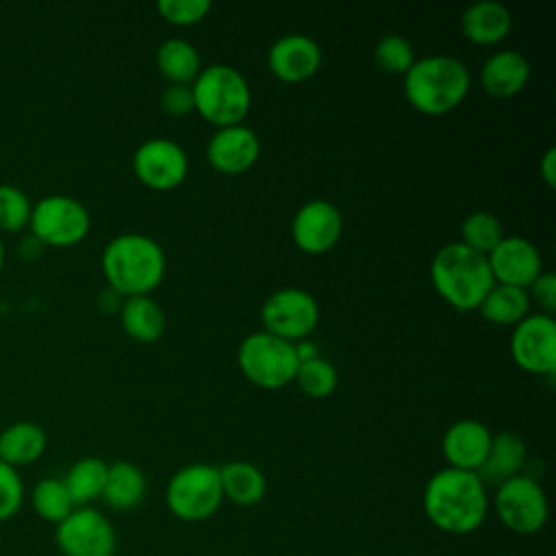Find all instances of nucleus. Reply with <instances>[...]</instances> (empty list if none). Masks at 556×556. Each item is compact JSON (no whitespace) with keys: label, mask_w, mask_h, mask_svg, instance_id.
I'll list each match as a JSON object with an SVG mask.
<instances>
[{"label":"nucleus","mask_w":556,"mask_h":556,"mask_svg":"<svg viewBox=\"0 0 556 556\" xmlns=\"http://www.w3.org/2000/svg\"><path fill=\"white\" fill-rule=\"evenodd\" d=\"M424 513L447 534H469L489 513L486 484L476 471L445 467L426 482Z\"/></svg>","instance_id":"f257e3e1"},{"label":"nucleus","mask_w":556,"mask_h":556,"mask_svg":"<svg viewBox=\"0 0 556 556\" xmlns=\"http://www.w3.org/2000/svg\"><path fill=\"white\" fill-rule=\"evenodd\" d=\"M102 271L119 295H148L165 276V252L148 235L124 232L111 239L102 252Z\"/></svg>","instance_id":"f03ea898"},{"label":"nucleus","mask_w":556,"mask_h":556,"mask_svg":"<svg viewBox=\"0 0 556 556\" xmlns=\"http://www.w3.org/2000/svg\"><path fill=\"white\" fill-rule=\"evenodd\" d=\"M471 76L467 65L450 54L417 59L404 74V96L424 115H445L469 93Z\"/></svg>","instance_id":"7ed1b4c3"},{"label":"nucleus","mask_w":556,"mask_h":556,"mask_svg":"<svg viewBox=\"0 0 556 556\" xmlns=\"http://www.w3.org/2000/svg\"><path fill=\"white\" fill-rule=\"evenodd\" d=\"M430 280L441 300L458 311L478 308L495 285L486 256L460 241L445 243L437 250L430 263Z\"/></svg>","instance_id":"20e7f679"},{"label":"nucleus","mask_w":556,"mask_h":556,"mask_svg":"<svg viewBox=\"0 0 556 556\" xmlns=\"http://www.w3.org/2000/svg\"><path fill=\"white\" fill-rule=\"evenodd\" d=\"M191 93L193 111L217 128L243 124L252 106V91L245 76L226 63L202 67L191 83Z\"/></svg>","instance_id":"39448f33"},{"label":"nucleus","mask_w":556,"mask_h":556,"mask_svg":"<svg viewBox=\"0 0 556 556\" xmlns=\"http://www.w3.org/2000/svg\"><path fill=\"white\" fill-rule=\"evenodd\" d=\"M237 365L254 387L274 391L293 382L300 361L293 343L258 330L239 343Z\"/></svg>","instance_id":"423d86ee"},{"label":"nucleus","mask_w":556,"mask_h":556,"mask_svg":"<svg viewBox=\"0 0 556 556\" xmlns=\"http://www.w3.org/2000/svg\"><path fill=\"white\" fill-rule=\"evenodd\" d=\"M224 502L219 469L206 463L180 467L167 482L165 504L182 521H202L217 513Z\"/></svg>","instance_id":"0eeeda50"},{"label":"nucleus","mask_w":556,"mask_h":556,"mask_svg":"<svg viewBox=\"0 0 556 556\" xmlns=\"http://www.w3.org/2000/svg\"><path fill=\"white\" fill-rule=\"evenodd\" d=\"M28 226L33 230V237L41 241V245L70 248L87 237L91 228V217L87 206L76 198L54 193L41 198L33 206Z\"/></svg>","instance_id":"6e6552de"},{"label":"nucleus","mask_w":556,"mask_h":556,"mask_svg":"<svg viewBox=\"0 0 556 556\" xmlns=\"http://www.w3.org/2000/svg\"><path fill=\"white\" fill-rule=\"evenodd\" d=\"M493 506L497 519L515 534H536L549 513L543 486L526 473L497 484Z\"/></svg>","instance_id":"1a4fd4ad"},{"label":"nucleus","mask_w":556,"mask_h":556,"mask_svg":"<svg viewBox=\"0 0 556 556\" xmlns=\"http://www.w3.org/2000/svg\"><path fill=\"white\" fill-rule=\"evenodd\" d=\"M317 321V300L308 291L298 287H285L274 291L261 306L263 330L289 343L306 339L315 330Z\"/></svg>","instance_id":"9d476101"},{"label":"nucleus","mask_w":556,"mask_h":556,"mask_svg":"<svg viewBox=\"0 0 556 556\" xmlns=\"http://www.w3.org/2000/svg\"><path fill=\"white\" fill-rule=\"evenodd\" d=\"M510 356L528 374L554 376L556 371V321L545 313H528L510 332Z\"/></svg>","instance_id":"9b49d317"},{"label":"nucleus","mask_w":556,"mask_h":556,"mask_svg":"<svg viewBox=\"0 0 556 556\" xmlns=\"http://www.w3.org/2000/svg\"><path fill=\"white\" fill-rule=\"evenodd\" d=\"M63 556H113L115 530L111 521L91 506L74 508L54 532Z\"/></svg>","instance_id":"f8f14e48"},{"label":"nucleus","mask_w":556,"mask_h":556,"mask_svg":"<svg viewBox=\"0 0 556 556\" xmlns=\"http://www.w3.org/2000/svg\"><path fill=\"white\" fill-rule=\"evenodd\" d=\"M132 172L146 187L154 191H169L187 178L189 159L176 141L167 137H152L135 150Z\"/></svg>","instance_id":"ddd939ff"},{"label":"nucleus","mask_w":556,"mask_h":556,"mask_svg":"<svg viewBox=\"0 0 556 556\" xmlns=\"http://www.w3.org/2000/svg\"><path fill=\"white\" fill-rule=\"evenodd\" d=\"M343 232L341 211L328 200L304 202L291 222L293 243L306 254H324L332 250Z\"/></svg>","instance_id":"4468645a"},{"label":"nucleus","mask_w":556,"mask_h":556,"mask_svg":"<svg viewBox=\"0 0 556 556\" xmlns=\"http://www.w3.org/2000/svg\"><path fill=\"white\" fill-rule=\"evenodd\" d=\"M491 276L497 285L528 289L543 271V258L539 248L517 235H504L502 241L486 254Z\"/></svg>","instance_id":"2eb2a0df"},{"label":"nucleus","mask_w":556,"mask_h":556,"mask_svg":"<svg viewBox=\"0 0 556 556\" xmlns=\"http://www.w3.org/2000/svg\"><path fill=\"white\" fill-rule=\"evenodd\" d=\"M258 156L261 139L245 124L217 128L206 143V161L219 174H243L258 161Z\"/></svg>","instance_id":"dca6fc26"},{"label":"nucleus","mask_w":556,"mask_h":556,"mask_svg":"<svg viewBox=\"0 0 556 556\" xmlns=\"http://www.w3.org/2000/svg\"><path fill=\"white\" fill-rule=\"evenodd\" d=\"M269 72L282 83H302L317 74L321 65L319 43L302 33L278 37L267 52Z\"/></svg>","instance_id":"f3484780"},{"label":"nucleus","mask_w":556,"mask_h":556,"mask_svg":"<svg viewBox=\"0 0 556 556\" xmlns=\"http://www.w3.org/2000/svg\"><path fill=\"white\" fill-rule=\"evenodd\" d=\"M491 437V430L478 419L454 421L441 439V452L447 467L478 471L489 454Z\"/></svg>","instance_id":"a211bd4d"},{"label":"nucleus","mask_w":556,"mask_h":556,"mask_svg":"<svg viewBox=\"0 0 556 556\" xmlns=\"http://www.w3.org/2000/svg\"><path fill=\"white\" fill-rule=\"evenodd\" d=\"M530 80V63L528 59L513 50L493 52L480 67V85L493 98H510L517 96Z\"/></svg>","instance_id":"6ab92c4d"},{"label":"nucleus","mask_w":556,"mask_h":556,"mask_svg":"<svg viewBox=\"0 0 556 556\" xmlns=\"http://www.w3.org/2000/svg\"><path fill=\"white\" fill-rule=\"evenodd\" d=\"M510 28H513L510 9L497 0L473 2L460 15V30L465 39L478 46H493L504 41Z\"/></svg>","instance_id":"aec40b11"},{"label":"nucleus","mask_w":556,"mask_h":556,"mask_svg":"<svg viewBox=\"0 0 556 556\" xmlns=\"http://www.w3.org/2000/svg\"><path fill=\"white\" fill-rule=\"evenodd\" d=\"M526 465V443L519 434L506 430L491 437L489 454L476 471L484 484H502L521 473Z\"/></svg>","instance_id":"412c9836"},{"label":"nucleus","mask_w":556,"mask_h":556,"mask_svg":"<svg viewBox=\"0 0 556 556\" xmlns=\"http://www.w3.org/2000/svg\"><path fill=\"white\" fill-rule=\"evenodd\" d=\"M119 319L124 332L139 343L159 341L165 332V313L150 295L126 298L119 308Z\"/></svg>","instance_id":"4be33fe9"},{"label":"nucleus","mask_w":556,"mask_h":556,"mask_svg":"<svg viewBox=\"0 0 556 556\" xmlns=\"http://www.w3.org/2000/svg\"><path fill=\"white\" fill-rule=\"evenodd\" d=\"M219 469L222 493L237 506H254L265 497L267 480L263 471L248 460H230Z\"/></svg>","instance_id":"5701e85b"},{"label":"nucleus","mask_w":556,"mask_h":556,"mask_svg":"<svg viewBox=\"0 0 556 556\" xmlns=\"http://www.w3.org/2000/svg\"><path fill=\"white\" fill-rule=\"evenodd\" d=\"M46 452V432L33 421H15L0 432V460L20 467L35 463Z\"/></svg>","instance_id":"b1692460"},{"label":"nucleus","mask_w":556,"mask_h":556,"mask_svg":"<svg viewBox=\"0 0 556 556\" xmlns=\"http://www.w3.org/2000/svg\"><path fill=\"white\" fill-rule=\"evenodd\" d=\"M146 495V476L143 471L128 460H117L106 469V482L102 500L115 510L135 508Z\"/></svg>","instance_id":"393cba45"},{"label":"nucleus","mask_w":556,"mask_h":556,"mask_svg":"<svg viewBox=\"0 0 556 556\" xmlns=\"http://www.w3.org/2000/svg\"><path fill=\"white\" fill-rule=\"evenodd\" d=\"M156 67L169 85H191L202 70L200 52L187 39H165L156 50Z\"/></svg>","instance_id":"a878e982"},{"label":"nucleus","mask_w":556,"mask_h":556,"mask_svg":"<svg viewBox=\"0 0 556 556\" xmlns=\"http://www.w3.org/2000/svg\"><path fill=\"white\" fill-rule=\"evenodd\" d=\"M482 319L497 326H515L530 313V298L526 289L493 285L478 306Z\"/></svg>","instance_id":"bb28decb"},{"label":"nucleus","mask_w":556,"mask_h":556,"mask_svg":"<svg viewBox=\"0 0 556 556\" xmlns=\"http://www.w3.org/2000/svg\"><path fill=\"white\" fill-rule=\"evenodd\" d=\"M109 465L102 458L85 456L76 460L63 478V484L74 502V506H87L96 497H102L104 482H106Z\"/></svg>","instance_id":"cd10ccee"},{"label":"nucleus","mask_w":556,"mask_h":556,"mask_svg":"<svg viewBox=\"0 0 556 556\" xmlns=\"http://www.w3.org/2000/svg\"><path fill=\"white\" fill-rule=\"evenodd\" d=\"M30 504H33V510L41 519L56 523V526L76 508L63 480H59V478L39 480L30 493Z\"/></svg>","instance_id":"c85d7f7f"},{"label":"nucleus","mask_w":556,"mask_h":556,"mask_svg":"<svg viewBox=\"0 0 556 556\" xmlns=\"http://www.w3.org/2000/svg\"><path fill=\"white\" fill-rule=\"evenodd\" d=\"M502 237H504L502 222L486 211L469 213L460 224V243H465L467 248L484 256L502 241Z\"/></svg>","instance_id":"c756f323"},{"label":"nucleus","mask_w":556,"mask_h":556,"mask_svg":"<svg viewBox=\"0 0 556 556\" xmlns=\"http://www.w3.org/2000/svg\"><path fill=\"white\" fill-rule=\"evenodd\" d=\"M293 382L308 397L324 400V397L334 393L339 376H337V369H334V365L330 361H326L324 356H315V358L304 361V363L298 365Z\"/></svg>","instance_id":"7c9ffc66"},{"label":"nucleus","mask_w":556,"mask_h":556,"mask_svg":"<svg viewBox=\"0 0 556 556\" xmlns=\"http://www.w3.org/2000/svg\"><path fill=\"white\" fill-rule=\"evenodd\" d=\"M376 65L387 74H406L417 61L413 43L402 35H387L374 48Z\"/></svg>","instance_id":"2f4dec72"},{"label":"nucleus","mask_w":556,"mask_h":556,"mask_svg":"<svg viewBox=\"0 0 556 556\" xmlns=\"http://www.w3.org/2000/svg\"><path fill=\"white\" fill-rule=\"evenodd\" d=\"M30 211V200L22 189L13 185H0V230H22L24 226H28Z\"/></svg>","instance_id":"473e14b6"},{"label":"nucleus","mask_w":556,"mask_h":556,"mask_svg":"<svg viewBox=\"0 0 556 556\" xmlns=\"http://www.w3.org/2000/svg\"><path fill=\"white\" fill-rule=\"evenodd\" d=\"M156 11L174 26H191L206 17L211 11L208 0H159Z\"/></svg>","instance_id":"72a5a7b5"},{"label":"nucleus","mask_w":556,"mask_h":556,"mask_svg":"<svg viewBox=\"0 0 556 556\" xmlns=\"http://www.w3.org/2000/svg\"><path fill=\"white\" fill-rule=\"evenodd\" d=\"M24 502V484L15 467L0 460V521L11 519Z\"/></svg>","instance_id":"f704fd0d"},{"label":"nucleus","mask_w":556,"mask_h":556,"mask_svg":"<svg viewBox=\"0 0 556 556\" xmlns=\"http://www.w3.org/2000/svg\"><path fill=\"white\" fill-rule=\"evenodd\" d=\"M161 109L172 117H185L193 111L191 85H167L161 93Z\"/></svg>","instance_id":"c9c22d12"},{"label":"nucleus","mask_w":556,"mask_h":556,"mask_svg":"<svg viewBox=\"0 0 556 556\" xmlns=\"http://www.w3.org/2000/svg\"><path fill=\"white\" fill-rule=\"evenodd\" d=\"M528 289L530 304L534 302L541 308V313L552 315L556 311V276L552 271L543 269Z\"/></svg>","instance_id":"e433bc0d"},{"label":"nucleus","mask_w":556,"mask_h":556,"mask_svg":"<svg viewBox=\"0 0 556 556\" xmlns=\"http://www.w3.org/2000/svg\"><path fill=\"white\" fill-rule=\"evenodd\" d=\"M539 172L547 187L556 185V148L545 150V154L541 156V163H539Z\"/></svg>","instance_id":"4c0bfd02"},{"label":"nucleus","mask_w":556,"mask_h":556,"mask_svg":"<svg viewBox=\"0 0 556 556\" xmlns=\"http://www.w3.org/2000/svg\"><path fill=\"white\" fill-rule=\"evenodd\" d=\"M293 348H295V356H298V361H300V363H304V361H311V358L319 356V350H317V345H315L313 341L302 339V341L293 343Z\"/></svg>","instance_id":"58836bf2"},{"label":"nucleus","mask_w":556,"mask_h":556,"mask_svg":"<svg viewBox=\"0 0 556 556\" xmlns=\"http://www.w3.org/2000/svg\"><path fill=\"white\" fill-rule=\"evenodd\" d=\"M100 306H102L104 313L119 311V308H122V295L115 293L113 289H109V291H104V293L100 295Z\"/></svg>","instance_id":"ea45409f"},{"label":"nucleus","mask_w":556,"mask_h":556,"mask_svg":"<svg viewBox=\"0 0 556 556\" xmlns=\"http://www.w3.org/2000/svg\"><path fill=\"white\" fill-rule=\"evenodd\" d=\"M41 241H37L33 235L28 237V239H24L22 241V245H20V254L26 258V261H30V258H37L39 256V252H41Z\"/></svg>","instance_id":"a19ab883"},{"label":"nucleus","mask_w":556,"mask_h":556,"mask_svg":"<svg viewBox=\"0 0 556 556\" xmlns=\"http://www.w3.org/2000/svg\"><path fill=\"white\" fill-rule=\"evenodd\" d=\"M2 265H4V245L0 241V269H2Z\"/></svg>","instance_id":"79ce46f5"}]
</instances>
